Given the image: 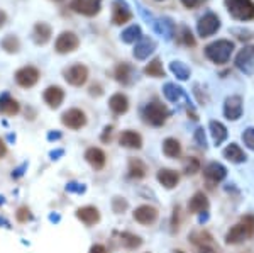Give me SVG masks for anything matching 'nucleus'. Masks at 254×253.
<instances>
[{
	"mask_svg": "<svg viewBox=\"0 0 254 253\" xmlns=\"http://www.w3.org/2000/svg\"><path fill=\"white\" fill-rule=\"evenodd\" d=\"M202 2L203 0H182V3L187 7V9H195V7H198Z\"/></svg>",
	"mask_w": 254,
	"mask_h": 253,
	"instance_id": "obj_45",
	"label": "nucleus"
},
{
	"mask_svg": "<svg viewBox=\"0 0 254 253\" xmlns=\"http://www.w3.org/2000/svg\"><path fill=\"white\" fill-rule=\"evenodd\" d=\"M112 129H114L112 126H107V128L104 129L105 133L102 134V141H109L110 140V136H112Z\"/></svg>",
	"mask_w": 254,
	"mask_h": 253,
	"instance_id": "obj_48",
	"label": "nucleus"
},
{
	"mask_svg": "<svg viewBox=\"0 0 254 253\" xmlns=\"http://www.w3.org/2000/svg\"><path fill=\"white\" fill-rule=\"evenodd\" d=\"M253 233H254V218L253 216H246L239 224L231 228V231L225 236V242L229 245L243 243L244 240H248Z\"/></svg>",
	"mask_w": 254,
	"mask_h": 253,
	"instance_id": "obj_2",
	"label": "nucleus"
},
{
	"mask_svg": "<svg viewBox=\"0 0 254 253\" xmlns=\"http://www.w3.org/2000/svg\"><path fill=\"white\" fill-rule=\"evenodd\" d=\"M39 70L32 65H27V67H22L15 72V82H17L19 87L22 88H31L34 87L39 82Z\"/></svg>",
	"mask_w": 254,
	"mask_h": 253,
	"instance_id": "obj_6",
	"label": "nucleus"
},
{
	"mask_svg": "<svg viewBox=\"0 0 254 253\" xmlns=\"http://www.w3.org/2000/svg\"><path fill=\"white\" fill-rule=\"evenodd\" d=\"M158 182L166 189H175L180 182V175L171 169H161L158 172Z\"/></svg>",
	"mask_w": 254,
	"mask_h": 253,
	"instance_id": "obj_23",
	"label": "nucleus"
},
{
	"mask_svg": "<svg viewBox=\"0 0 254 253\" xmlns=\"http://www.w3.org/2000/svg\"><path fill=\"white\" fill-rule=\"evenodd\" d=\"M90 253H107V250H105L104 245H93V247L90 248Z\"/></svg>",
	"mask_w": 254,
	"mask_h": 253,
	"instance_id": "obj_47",
	"label": "nucleus"
},
{
	"mask_svg": "<svg viewBox=\"0 0 254 253\" xmlns=\"http://www.w3.org/2000/svg\"><path fill=\"white\" fill-rule=\"evenodd\" d=\"M132 19V12L129 10V7L121 0H116L112 5V22L116 26H122V24L129 22Z\"/></svg>",
	"mask_w": 254,
	"mask_h": 253,
	"instance_id": "obj_13",
	"label": "nucleus"
},
{
	"mask_svg": "<svg viewBox=\"0 0 254 253\" xmlns=\"http://www.w3.org/2000/svg\"><path fill=\"white\" fill-rule=\"evenodd\" d=\"M163 153L168 158H178L182 155V145L175 138H166L165 143H163Z\"/></svg>",
	"mask_w": 254,
	"mask_h": 253,
	"instance_id": "obj_31",
	"label": "nucleus"
},
{
	"mask_svg": "<svg viewBox=\"0 0 254 253\" xmlns=\"http://www.w3.org/2000/svg\"><path fill=\"white\" fill-rule=\"evenodd\" d=\"M154 50H156V43H154L153 39H151V38H141L136 43V48H134L132 55H134V58H136V60H146Z\"/></svg>",
	"mask_w": 254,
	"mask_h": 253,
	"instance_id": "obj_17",
	"label": "nucleus"
},
{
	"mask_svg": "<svg viewBox=\"0 0 254 253\" xmlns=\"http://www.w3.org/2000/svg\"><path fill=\"white\" fill-rule=\"evenodd\" d=\"M142 38V32H141V27L139 26H130L127 27V29L121 34V39L124 41V43L130 44V43H136Z\"/></svg>",
	"mask_w": 254,
	"mask_h": 253,
	"instance_id": "obj_34",
	"label": "nucleus"
},
{
	"mask_svg": "<svg viewBox=\"0 0 254 253\" xmlns=\"http://www.w3.org/2000/svg\"><path fill=\"white\" fill-rule=\"evenodd\" d=\"M163 93H165V97L170 102H178L182 97L187 95L185 90H183L182 87H178V85H175V84H166L165 88H163Z\"/></svg>",
	"mask_w": 254,
	"mask_h": 253,
	"instance_id": "obj_32",
	"label": "nucleus"
},
{
	"mask_svg": "<svg viewBox=\"0 0 254 253\" xmlns=\"http://www.w3.org/2000/svg\"><path fill=\"white\" fill-rule=\"evenodd\" d=\"M0 46H2V50H5L7 53H10V55H14V53H17L20 50V41L15 38V36H5V38L2 39V43H0Z\"/></svg>",
	"mask_w": 254,
	"mask_h": 253,
	"instance_id": "obj_35",
	"label": "nucleus"
},
{
	"mask_svg": "<svg viewBox=\"0 0 254 253\" xmlns=\"http://www.w3.org/2000/svg\"><path fill=\"white\" fill-rule=\"evenodd\" d=\"M55 2H61V0H55Z\"/></svg>",
	"mask_w": 254,
	"mask_h": 253,
	"instance_id": "obj_53",
	"label": "nucleus"
},
{
	"mask_svg": "<svg viewBox=\"0 0 254 253\" xmlns=\"http://www.w3.org/2000/svg\"><path fill=\"white\" fill-rule=\"evenodd\" d=\"M195 143L200 146V148L207 150V138H205V133H203L202 128H198L195 131Z\"/></svg>",
	"mask_w": 254,
	"mask_h": 253,
	"instance_id": "obj_42",
	"label": "nucleus"
},
{
	"mask_svg": "<svg viewBox=\"0 0 254 253\" xmlns=\"http://www.w3.org/2000/svg\"><path fill=\"white\" fill-rule=\"evenodd\" d=\"M121 243H122V247L129 248V250H134V248L141 247L142 240L139 238V236L132 235V233H122L121 235Z\"/></svg>",
	"mask_w": 254,
	"mask_h": 253,
	"instance_id": "obj_37",
	"label": "nucleus"
},
{
	"mask_svg": "<svg viewBox=\"0 0 254 253\" xmlns=\"http://www.w3.org/2000/svg\"><path fill=\"white\" fill-rule=\"evenodd\" d=\"M203 175L210 183H217V182H222L225 177H227V170H225L224 165L217 162H212L208 165L203 167Z\"/></svg>",
	"mask_w": 254,
	"mask_h": 253,
	"instance_id": "obj_15",
	"label": "nucleus"
},
{
	"mask_svg": "<svg viewBox=\"0 0 254 253\" xmlns=\"http://www.w3.org/2000/svg\"><path fill=\"white\" fill-rule=\"evenodd\" d=\"M147 173L146 163L139 158H130L129 160V177L132 178H144Z\"/></svg>",
	"mask_w": 254,
	"mask_h": 253,
	"instance_id": "obj_30",
	"label": "nucleus"
},
{
	"mask_svg": "<svg viewBox=\"0 0 254 253\" xmlns=\"http://www.w3.org/2000/svg\"><path fill=\"white\" fill-rule=\"evenodd\" d=\"M232 32H236V34H239L237 38H239L241 41H248L253 38V34L249 31H243V29H232Z\"/></svg>",
	"mask_w": 254,
	"mask_h": 253,
	"instance_id": "obj_44",
	"label": "nucleus"
},
{
	"mask_svg": "<svg viewBox=\"0 0 254 253\" xmlns=\"http://www.w3.org/2000/svg\"><path fill=\"white\" fill-rule=\"evenodd\" d=\"M144 73H146V75H149V77H154V79H161V77H165V70H163L161 61H159L158 58L153 60L144 68Z\"/></svg>",
	"mask_w": 254,
	"mask_h": 253,
	"instance_id": "obj_36",
	"label": "nucleus"
},
{
	"mask_svg": "<svg viewBox=\"0 0 254 253\" xmlns=\"http://www.w3.org/2000/svg\"><path fill=\"white\" fill-rule=\"evenodd\" d=\"M229 14L237 20L254 19V3L253 0H225Z\"/></svg>",
	"mask_w": 254,
	"mask_h": 253,
	"instance_id": "obj_4",
	"label": "nucleus"
},
{
	"mask_svg": "<svg viewBox=\"0 0 254 253\" xmlns=\"http://www.w3.org/2000/svg\"><path fill=\"white\" fill-rule=\"evenodd\" d=\"M7 155V145L3 140H0V158H3Z\"/></svg>",
	"mask_w": 254,
	"mask_h": 253,
	"instance_id": "obj_50",
	"label": "nucleus"
},
{
	"mask_svg": "<svg viewBox=\"0 0 254 253\" xmlns=\"http://www.w3.org/2000/svg\"><path fill=\"white\" fill-rule=\"evenodd\" d=\"M20 112V104L15 99H12L9 93H3L0 97V114L3 116H17Z\"/></svg>",
	"mask_w": 254,
	"mask_h": 253,
	"instance_id": "obj_21",
	"label": "nucleus"
},
{
	"mask_svg": "<svg viewBox=\"0 0 254 253\" xmlns=\"http://www.w3.org/2000/svg\"><path fill=\"white\" fill-rule=\"evenodd\" d=\"M219 29H220V20L215 14H212V12H208L203 17H200L198 26H196V31H198L200 38H208V36L215 34Z\"/></svg>",
	"mask_w": 254,
	"mask_h": 253,
	"instance_id": "obj_9",
	"label": "nucleus"
},
{
	"mask_svg": "<svg viewBox=\"0 0 254 253\" xmlns=\"http://www.w3.org/2000/svg\"><path fill=\"white\" fill-rule=\"evenodd\" d=\"M112 207H114V211L116 213H122V211H126L127 209V201H124V197H116L114 199V202H112Z\"/></svg>",
	"mask_w": 254,
	"mask_h": 253,
	"instance_id": "obj_43",
	"label": "nucleus"
},
{
	"mask_svg": "<svg viewBox=\"0 0 254 253\" xmlns=\"http://www.w3.org/2000/svg\"><path fill=\"white\" fill-rule=\"evenodd\" d=\"M198 253H217L215 248H212L210 245H203V247H200Z\"/></svg>",
	"mask_w": 254,
	"mask_h": 253,
	"instance_id": "obj_49",
	"label": "nucleus"
},
{
	"mask_svg": "<svg viewBox=\"0 0 254 253\" xmlns=\"http://www.w3.org/2000/svg\"><path fill=\"white\" fill-rule=\"evenodd\" d=\"M100 5L102 0H71L69 9H73V12H76V14L93 17L100 12Z\"/></svg>",
	"mask_w": 254,
	"mask_h": 253,
	"instance_id": "obj_10",
	"label": "nucleus"
},
{
	"mask_svg": "<svg viewBox=\"0 0 254 253\" xmlns=\"http://www.w3.org/2000/svg\"><path fill=\"white\" fill-rule=\"evenodd\" d=\"M208 209V199L205 197L203 192H196L193 197L188 202V211L191 214H200V213H207Z\"/></svg>",
	"mask_w": 254,
	"mask_h": 253,
	"instance_id": "obj_24",
	"label": "nucleus"
},
{
	"mask_svg": "<svg viewBox=\"0 0 254 253\" xmlns=\"http://www.w3.org/2000/svg\"><path fill=\"white\" fill-rule=\"evenodd\" d=\"M168 116H170L168 109L163 104L156 102V100L149 102V104L142 109V117H144V121L147 122V124L154 126V128H159V126L165 124Z\"/></svg>",
	"mask_w": 254,
	"mask_h": 253,
	"instance_id": "obj_3",
	"label": "nucleus"
},
{
	"mask_svg": "<svg viewBox=\"0 0 254 253\" xmlns=\"http://www.w3.org/2000/svg\"><path fill=\"white\" fill-rule=\"evenodd\" d=\"M80 46V39L75 32L71 31H64L58 36L55 43V50L60 53V55H68V53H73L76 48Z\"/></svg>",
	"mask_w": 254,
	"mask_h": 253,
	"instance_id": "obj_5",
	"label": "nucleus"
},
{
	"mask_svg": "<svg viewBox=\"0 0 254 253\" xmlns=\"http://www.w3.org/2000/svg\"><path fill=\"white\" fill-rule=\"evenodd\" d=\"M76 218H78L83 224H87V226H93V224H97L100 221V213H98L97 207L85 206L76 211Z\"/></svg>",
	"mask_w": 254,
	"mask_h": 253,
	"instance_id": "obj_18",
	"label": "nucleus"
},
{
	"mask_svg": "<svg viewBox=\"0 0 254 253\" xmlns=\"http://www.w3.org/2000/svg\"><path fill=\"white\" fill-rule=\"evenodd\" d=\"M53 32H51V27L48 26L46 22H38L34 26V31H32V39L38 46H44L49 39H51Z\"/></svg>",
	"mask_w": 254,
	"mask_h": 253,
	"instance_id": "obj_22",
	"label": "nucleus"
},
{
	"mask_svg": "<svg viewBox=\"0 0 254 253\" xmlns=\"http://www.w3.org/2000/svg\"><path fill=\"white\" fill-rule=\"evenodd\" d=\"M134 219L139 224H153L158 219V209L153 206H139L136 211H134Z\"/></svg>",
	"mask_w": 254,
	"mask_h": 253,
	"instance_id": "obj_16",
	"label": "nucleus"
},
{
	"mask_svg": "<svg viewBox=\"0 0 254 253\" xmlns=\"http://www.w3.org/2000/svg\"><path fill=\"white\" fill-rule=\"evenodd\" d=\"M232 51H234V43L227 39H219L205 48V56L210 61H214L215 65H224L231 58Z\"/></svg>",
	"mask_w": 254,
	"mask_h": 253,
	"instance_id": "obj_1",
	"label": "nucleus"
},
{
	"mask_svg": "<svg viewBox=\"0 0 254 253\" xmlns=\"http://www.w3.org/2000/svg\"><path fill=\"white\" fill-rule=\"evenodd\" d=\"M44 102L48 104L49 109H58L64 100V90L58 85H51L44 90Z\"/></svg>",
	"mask_w": 254,
	"mask_h": 253,
	"instance_id": "obj_14",
	"label": "nucleus"
},
{
	"mask_svg": "<svg viewBox=\"0 0 254 253\" xmlns=\"http://www.w3.org/2000/svg\"><path fill=\"white\" fill-rule=\"evenodd\" d=\"M102 93H104V90H102L100 85H92V87H90V95H97V97H100Z\"/></svg>",
	"mask_w": 254,
	"mask_h": 253,
	"instance_id": "obj_46",
	"label": "nucleus"
},
{
	"mask_svg": "<svg viewBox=\"0 0 254 253\" xmlns=\"http://www.w3.org/2000/svg\"><path fill=\"white\" fill-rule=\"evenodd\" d=\"M236 67L244 75L251 77L254 73V46H244L236 56Z\"/></svg>",
	"mask_w": 254,
	"mask_h": 253,
	"instance_id": "obj_7",
	"label": "nucleus"
},
{
	"mask_svg": "<svg viewBox=\"0 0 254 253\" xmlns=\"http://www.w3.org/2000/svg\"><path fill=\"white\" fill-rule=\"evenodd\" d=\"M208 128H210V134H212V140L217 146L222 145V143L227 140V129H225V126L222 122L219 121H210V124H208Z\"/></svg>",
	"mask_w": 254,
	"mask_h": 253,
	"instance_id": "obj_28",
	"label": "nucleus"
},
{
	"mask_svg": "<svg viewBox=\"0 0 254 253\" xmlns=\"http://www.w3.org/2000/svg\"><path fill=\"white\" fill-rule=\"evenodd\" d=\"M119 143H121V146H124V148H130V150H139L142 146V138L141 134L132 131V129H127L121 134V138H119Z\"/></svg>",
	"mask_w": 254,
	"mask_h": 253,
	"instance_id": "obj_19",
	"label": "nucleus"
},
{
	"mask_svg": "<svg viewBox=\"0 0 254 253\" xmlns=\"http://www.w3.org/2000/svg\"><path fill=\"white\" fill-rule=\"evenodd\" d=\"M7 22V14L3 10H0V27H3Z\"/></svg>",
	"mask_w": 254,
	"mask_h": 253,
	"instance_id": "obj_51",
	"label": "nucleus"
},
{
	"mask_svg": "<svg viewBox=\"0 0 254 253\" xmlns=\"http://www.w3.org/2000/svg\"><path fill=\"white\" fill-rule=\"evenodd\" d=\"M224 157L232 163H243V162H246V158H248L246 153L241 150V146L236 145V143H231V145L224 150Z\"/></svg>",
	"mask_w": 254,
	"mask_h": 253,
	"instance_id": "obj_29",
	"label": "nucleus"
},
{
	"mask_svg": "<svg viewBox=\"0 0 254 253\" xmlns=\"http://www.w3.org/2000/svg\"><path fill=\"white\" fill-rule=\"evenodd\" d=\"M154 29H156L159 34L165 36V39H171L175 36V24L171 19L163 17V19H154L153 22Z\"/></svg>",
	"mask_w": 254,
	"mask_h": 253,
	"instance_id": "obj_27",
	"label": "nucleus"
},
{
	"mask_svg": "<svg viewBox=\"0 0 254 253\" xmlns=\"http://www.w3.org/2000/svg\"><path fill=\"white\" fill-rule=\"evenodd\" d=\"M180 41H182L183 44H187V46H195V43H196L193 34H191V31L188 29L187 26L180 27Z\"/></svg>",
	"mask_w": 254,
	"mask_h": 253,
	"instance_id": "obj_38",
	"label": "nucleus"
},
{
	"mask_svg": "<svg viewBox=\"0 0 254 253\" xmlns=\"http://www.w3.org/2000/svg\"><path fill=\"white\" fill-rule=\"evenodd\" d=\"M85 160H87L90 165L93 167V169L100 170L105 167V163H107V157H105V153L102 152L100 148H88L87 152H85Z\"/></svg>",
	"mask_w": 254,
	"mask_h": 253,
	"instance_id": "obj_20",
	"label": "nucleus"
},
{
	"mask_svg": "<svg viewBox=\"0 0 254 253\" xmlns=\"http://www.w3.org/2000/svg\"><path fill=\"white\" fill-rule=\"evenodd\" d=\"M173 253H183V252H173Z\"/></svg>",
	"mask_w": 254,
	"mask_h": 253,
	"instance_id": "obj_52",
	"label": "nucleus"
},
{
	"mask_svg": "<svg viewBox=\"0 0 254 253\" xmlns=\"http://www.w3.org/2000/svg\"><path fill=\"white\" fill-rule=\"evenodd\" d=\"M170 70L178 80H188V79H190V68H188L185 63H182V61H171Z\"/></svg>",
	"mask_w": 254,
	"mask_h": 253,
	"instance_id": "obj_33",
	"label": "nucleus"
},
{
	"mask_svg": "<svg viewBox=\"0 0 254 253\" xmlns=\"http://www.w3.org/2000/svg\"><path fill=\"white\" fill-rule=\"evenodd\" d=\"M61 122L69 129H81L87 124V114L76 107L68 109V111L63 112V116H61Z\"/></svg>",
	"mask_w": 254,
	"mask_h": 253,
	"instance_id": "obj_11",
	"label": "nucleus"
},
{
	"mask_svg": "<svg viewBox=\"0 0 254 253\" xmlns=\"http://www.w3.org/2000/svg\"><path fill=\"white\" fill-rule=\"evenodd\" d=\"M116 80L122 85H130L134 80V68L129 63H121L116 68Z\"/></svg>",
	"mask_w": 254,
	"mask_h": 253,
	"instance_id": "obj_26",
	"label": "nucleus"
},
{
	"mask_svg": "<svg viewBox=\"0 0 254 253\" xmlns=\"http://www.w3.org/2000/svg\"><path fill=\"white\" fill-rule=\"evenodd\" d=\"M243 141H244V145L248 146L249 150H253V152H254V128L244 129V133H243Z\"/></svg>",
	"mask_w": 254,
	"mask_h": 253,
	"instance_id": "obj_39",
	"label": "nucleus"
},
{
	"mask_svg": "<svg viewBox=\"0 0 254 253\" xmlns=\"http://www.w3.org/2000/svg\"><path fill=\"white\" fill-rule=\"evenodd\" d=\"M200 170V162L196 158H190L187 163H185V173L188 175H193Z\"/></svg>",
	"mask_w": 254,
	"mask_h": 253,
	"instance_id": "obj_41",
	"label": "nucleus"
},
{
	"mask_svg": "<svg viewBox=\"0 0 254 253\" xmlns=\"http://www.w3.org/2000/svg\"><path fill=\"white\" fill-rule=\"evenodd\" d=\"M109 107L114 114H126L127 109H129V99L124 95V93H114L109 100Z\"/></svg>",
	"mask_w": 254,
	"mask_h": 253,
	"instance_id": "obj_25",
	"label": "nucleus"
},
{
	"mask_svg": "<svg viewBox=\"0 0 254 253\" xmlns=\"http://www.w3.org/2000/svg\"><path fill=\"white\" fill-rule=\"evenodd\" d=\"M15 218H17L19 223H27V221H31V219H32V214H31V211L24 206V207H19V211L15 213Z\"/></svg>",
	"mask_w": 254,
	"mask_h": 253,
	"instance_id": "obj_40",
	"label": "nucleus"
},
{
	"mask_svg": "<svg viewBox=\"0 0 254 253\" xmlns=\"http://www.w3.org/2000/svg\"><path fill=\"white\" fill-rule=\"evenodd\" d=\"M64 80L73 87H81L88 80V68L81 63H76L64 70Z\"/></svg>",
	"mask_w": 254,
	"mask_h": 253,
	"instance_id": "obj_8",
	"label": "nucleus"
},
{
	"mask_svg": "<svg viewBox=\"0 0 254 253\" xmlns=\"http://www.w3.org/2000/svg\"><path fill=\"white\" fill-rule=\"evenodd\" d=\"M224 116L229 121H237L243 116V99L239 95H232L225 99L224 104Z\"/></svg>",
	"mask_w": 254,
	"mask_h": 253,
	"instance_id": "obj_12",
	"label": "nucleus"
}]
</instances>
